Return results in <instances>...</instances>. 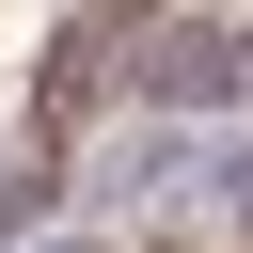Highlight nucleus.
I'll use <instances>...</instances> for the list:
<instances>
[{"instance_id": "nucleus-1", "label": "nucleus", "mask_w": 253, "mask_h": 253, "mask_svg": "<svg viewBox=\"0 0 253 253\" xmlns=\"http://www.w3.org/2000/svg\"><path fill=\"white\" fill-rule=\"evenodd\" d=\"M126 95L142 111H237L253 95V16H126Z\"/></svg>"}, {"instance_id": "nucleus-2", "label": "nucleus", "mask_w": 253, "mask_h": 253, "mask_svg": "<svg viewBox=\"0 0 253 253\" xmlns=\"http://www.w3.org/2000/svg\"><path fill=\"white\" fill-rule=\"evenodd\" d=\"M221 190H237V237H253V158H221Z\"/></svg>"}]
</instances>
